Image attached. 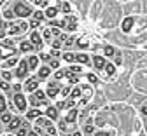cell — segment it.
<instances>
[{
  "mask_svg": "<svg viewBox=\"0 0 147 136\" xmlns=\"http://www.w3.org/2000/svg\"><path fill=\"white\" fill-rule=\"evenodd\" d=\"M14 12H16V16H20V17H26V16L32 14V9H30L26 4L18 2V4L14 5Z\"/></svg>",
  "mask_w": 147,
  "mask_h": 136,
  "instance_id": "1",
  "label": "cell"
},
{
  "mask_svg": "<svg viewBox=\"0 0 147 136\" xmlns=\"http://www.w3.org/2000/svg\"><path fill=\"white\" fill-rule=\"evenodd\" d=\"M32 103H33V107L47 105V98H46V94H44L42 91H35V94L32 96Z\"/></svg>",
  "mask_w": 147,
  "mask_h": 136,
  "instance_id": "2",
  "label": "cell"
},
{
  "mask_svg": "<svg viewBox=\"0 0 147 136\" xmlns=\"http://www.w3.org/2000/svg\"><path fill=\"white\" fill-rule=\"evenodd\" d=\"M30 65H28V61H25V60H21L20 63H18V70H16V77H20V79H23V77H26V73H28V68Z\"/></svg>",
  "mask_w": 147,
  "mask_h": 136,
  "instance_id": "3",
  "label": "cell"
},
{
  "mask_svg": "<svg viewBox=\"0 0 147 136\" xmlns=\"http://www.w3.org/2000/svg\"><path fill=\"white\" fill-rule=\"evenodd\" d=\"M60 26H65V28H68V30H76V28H77V17L67 16L63 21L60 23Z\"/></svg>",
  "mask_w": 147,
  "mask_h": 136,
  "instance_id": "4",
  "label": "cell"
},
{
  "mask_svg": "<svg viewBox=\"0 0 147 136\" xmlns=\"http://www.w3.org/2000/svg\"><path fill=\"white\" fill-rule=\"evenodd\" d=\"M14 103H16V107H18V110H26V100H25V96L23 94H14Z\"/></svg>",
  "mask_w": 147,
  "mask_h": 136,
  "instance_id": "5",
  "label": "cell"
},
{
  "mask_svg": "<svg viewBox=\"0 0 147 136\" xmlns=\"http://www.w3.org/2000/svg\"><path fill=\"white\" fill-rule=\"evenodd\" d=\"M26 28H28V25H26L25 21H21V23H12L11 28H9V33H20V31L23 33Z\"/></svg>",
  "mask_w": 147,
  "mask_h": 136,
  "instance_id": "6",
  "label": "cell"
},
{
  "mask_svg": "<svg viewBox=\"0 0 147 136\" xmlns=\"http://www.w3.org/2000/svg\"><path fill=\"white\" fill-rule=\"evenodd\" d=\"M58 91H60L58 82H49V84H47V94H49V98H56Z\"/></svg>",
  "mask_w": 147,
  "mask_h": 136,
  "instance_id": "7",
  "label": "cell"
},
{
  "mask_svg": "<svg viewBox=\"0 0 147 136\" xmlns=\"http://www.w3.org/2000/svg\"><path fill=\"white\" fill-rule=\"evenodd\" d=\"M37 87H39V79H35V77L28 79V82H26L25 89H26L28 92H33V91H37Z\"/></svg>",
  "mask_w": 147,
  "mask_h": 136,
  "instance_id": "8",
  "label": "cell"
},
{
  "mask_svg": "<svg viewBox=\"0 0 147 136\" xmlns=\"http://www.w3.org/2000/svg\"><path fill=\"white\" fill-rule=\"evenodd\" d=\"M30 40H32V44L37 47V49H40L42 47V40H40V35L37 33V31H33L32 35H30Z\"/></svg>",
  "mask_w": 147,
  "mask_h": 136,
  "instance_id": "9",
  "label": "cell"
},
{
  "mask_svg": "<svg viewBox=\"0 0 147 136\" xmlns=\"http://www.w3.org/2000/svg\"><path fill=\"white\" fill-rule=\"evenodd\" d=\"M12 54H14V49H12V47H7V44H2V46H0V56H2V58L12 56Z\"/></svg>",
  "mask_w": 147,
  "mask_h": 136,
  "instance_id": "10",
  "label": "cell"
},
{
  "mask_svg": "<svg viewBox=\"0 0 147 136\" xmlns=\"http://www.w3.org/2000/svg\"><path fill=\"white\" fill-rule=\"evenodd\" d=\"M93 61H95V66H96L98 70H103V68H105V60H103L102 56H95Z\"/></svg>",
  "mask_w": 147,
  "mask_h": 136,
  "instance_id": "11",
  "label": "cell"
},
{
  "mask_svg": "<svg viewBox=\"0 0 147 136\" xmlns=\"http://www.w3.org/2000/svg\"><path fill=\"white\" fill-rule=\"evenodd\" d=\"M131 25H133V19H131V17H126L124 21H123V31L128 33V31L131 30Z\"/></svg>",
  "mask_w": 147,
  "mask_h": 136,
  "instance_id": "12",
  "label": "cell"
},
{
  "mask_svg": "<svg viewBox=\"0 0 147 136\" xmlns=\"http://www.w3.org/2000/svg\"><path fill=\"white\" fill-rule=\"evenodd\" d=\"M77 119V108H74V110H70V113L67 115V119H65V122H68V124H72L74 121Z\"/></svg>",
  "mask_w": 147,
  "mask_h": 136,
  "instance_id": "13",
  "label": "cell"
},
{
  "mask_svg": "<svg viewBox=\"0 0 147 136\" xmlns=\"http://www.w3.org/2000/svg\"><path fill=\"white\" fill-rule=\"evenodd\" d=\"M20 126H21V119H18V117H14V119L11 121V124H9V129H21Z\"/></svg>",
  "mask_w": 147,
  "mask_h": 136,
  "instance_id": "14",
  "label": "cell"
},
{
  "mask_svg": "<svg viewBox=\"0 0 147 136\" xmlns=\"http://www.w3.org/2000/svg\"><path fill=\"white\" fill-rule=\"evenodd\" d=\"M49 73H51V68H49V66H42V68L39 70V77H40V79H46Z\"/></svg>",
  "mask_w": 147,
  "mask_h": 136,
  "instance_id": "15",
  "label": "cell"
},
{
  "mask_svg": "<svg viewBox=\"0 0 147 136\" xmlns=\"http://www.w3.org/2000/svg\"><path fill=\"white\" fill-rule=\"evenodd\" d=\"M46 113H47L49 119H56V115H58V112H56V108H54V107H49Z\"/></svg>",
  "mask_w": 147,
  "mask_h": 136,
  "instance_id": "16",
  "label": "cell"
},
{
  "mask_svg": "<svg viewBox=\"0 0 147 136\" xmlns=\"http://www.w3.org/2000/svg\"><path fill=\"white\" fill-rule=\"evenodd\" d=\"M28 65H30V68H37V66H39V58L32 56L30 60H28Z\"/></svg>",
  "mask_w": 147,
  "mask_h": 136,
  "instance_id": "17",
  "label": "cell"
},
{
  "mask_svg": "<svg viewBox=\"0 0 147 136\" xmlns=\"http://www.w3.org/2000/svg\"><path fill=\"white\" fill-rule=\"evenodd\" d=\"M56 14H58V9H54V7H49V9L46 11V16L51 17V19H53V17H56Z\"/></svg>",
  "mask_w": 147,
  "mask_h": 136,
  "instance_id": "18",
  "label": "cell"
},
{
  "mask_svg": "<svg viewBox=\"0 0 147 136\" xmlns=\"http://www.w3.org/2000/svg\"><path fill=\"white\" fill-rule=\"evenodd\" d=\"M105 56H109V58H112L114 54H116V51H114V47H110V46H105Z\"/></svg>",
  "mask_w": 147,
  "mask_h": 136,
  "instance_id": "19",
  "label": "cell"
},
{
  "mask_svg": "<svg viewBox=\"0 0 147 136\" xmlns=\"http://www.w3.org/2000/svg\"><path fill=\"white\" fill-rule=\"evenodd\" d=\"M77 61L79 63H88L89 58H88V54H77Z\"/></svg>",
  "mask_w": 147,
  "mask_h": 136,
  "instance_id": "20",
  "label": "cell"
},
{
  "mask_svg": "<svg viewBox=\"0 0 147 136\" xmlns=\"http://www.w3.org/2000/svg\"><path fill=\"white\" fill-rule=\"evenodd\" d=\"M103 70H105V73H107V75H112V73L116 72L114 65H105V68H103Z\"/></svg>",
  "mask_w": 147,
  "mask_h": 136,
  "instance_id": "21",
  "label": "cell"
},
{
  "mask_svg": "<svg viewBox=\"0 0 147 136\" xmlns=\"http://www.w3.org/2000/svg\"><path fill=\"white\" fill-rule=\"evenodd\" d=\"M63 58H65L67 61H74V60H77V54H72V52H67V54H65Z\"/></svg>",
  "mask_w": 147,
  "mask_h": 136,
  "instance_id": "22",
  "label": "cell"
},
{
  "mask_svg": "<svg viewBox=\"0 0 147 136\" xmlns=\"http://www.w3.org/2000/svg\"><path fill=\"white\" fill-rule=\"evenodd\" d=\"M33 47H32V44H28V42H23L21 44V51H25V52H28V51H32Z\"/></svg>",
  "mask_w": 147,
  "mask_h": 136,
  "instance_id": "23",
  "label": "cell"
},
{
  "mask_svg": "<svg viewBox=\"0 0 147 136\" xmlns=\"http://www.w3.org/2000/svg\"><path fill=\"white\" fill-rule=\"evenodd\" d=\"M2 121H4V122H7V124H11V121H12V119H11V113L4 112V113H2Z\"/></svg>",
  "mask_w": 147,
  "mask_h": 136,
  "instance_id": "24",
  "label": "cell"
},
{
  "mask_svg": "<svg viewBox=\"0 0 147 136\" xmlns=\"http://www.w3.org/2000/svg\"><path fill=\"white\" fill-rule=\"evenodd\" d=\"M39 115H40L39 110H32V112H28V119H35V117H39Z\"/></svg>",
  "mask_w": 147,
  "mask_h": 136,
  "instance_id": "25",
  "label": "cell"
},
{
  "mask_svg": "<svg viewBox=\"0 0 147 136\" xmlns=\"http://www.w3.org/2000/svg\"><path fill=\"white\" fill-rule=\"evenodd\" d=\"M0 112H5V100H4V96H0Z\"/></svg>",
  "mask_w": 147,
  "mask_h": 136,
  "instance_id": "26",
  "label": "cell"
},
{
  "mask_svg": "<svg viewBox=\"0 0 147 136\" xmlns=\"http://www.w3.org/2000/svg\"><path fill=\"white\" fill-rule=\"evenodd\" d=\"M68 72H70V73H81V72H82V68H79V66H70V68H68Z\"/></svg>",
  "mask_w": 147,
  "mask_h": 136,
  "instance_id": "27",
  "label": "cell"
},
{
  "mask_svg": "<svg viewBox=\"0 0 147 136\" xmlns=\"http://www.w3.org/2000/svg\"><path fill=\"white\" fill-rule=\"evenodd\" d=\"M5 33H7V31H5V25H4L2 21H0V37H4Z\"/></svg>",
  "mask_w": 147,
  "mask_h": 136,
  "instance_id": "28",
  "label": "cell"
},
{
  "mask_svg": "<svg viewBox=\"0 0 147 136\" xmlns=\"http://www.w3.org/2000/svg\"><path fill=\"white\" fill-rule=\"evenodd\" d=\"M2 77H4V79H5V80L9 82V80H11V77H12V75H11V73H9L7 70H5V72H2Z\"/></svg>",
  "mask_w": 147,
  "mask_h": 136,
  "instance_id": "29",
  "label": "cell"
},
{
  "mask_svg": "<svg viewBox=\"0 0 147 136\" xmlns=\"http://www.w3.org/2000/svg\"><path fill=\"white\" fill-rule=\"evenodd\" d=\"M18 63V60H16V58H11V60L5 63V66H12V65H16Z\"/></svg>",
  "mask_w": 147,
  "mask_h": 136,
  "instance_id": "30",
  "label": "cell"
},
{
  "mask_svg": "<svg viewBox=\"0 0 147 136\" xmlns=\"http://www.w3.org/2000/svg\"><path fill=\"white\" fill-rule=\"evenodd\" d=\"M61 7H63V11H65V12H68V11H70V4H68V2H61Z\"/></svg>",
  "mask_w": 147,
  "mask_h": 136,
  "instance_id": "31",
  "label": "cell"
},
{
  "mask_svg": "<svg viewBox=\"0 0 147 136\" xmlns=\"http://www.w3.org/2000/svg\"><path fill=\"white\" fill-rule=\"evenodd\" d=\"M40 19H42V14H40V12H35V19H33V21L40 23Z\"/></svg>",
  "mask_w": 147,
  "mask_h": 136,
  "instance_id": "32",
  "label": "cell"
},
{
  "mask_svg": "<svg viewBox=\"0 0 147 136\" xmlns=\"http://www.w3.org/2000/svg\"><path fill=\"white\" fill-rule=\"evenodd\" d=\"M18 136H26V129H18Z\"/></svg>",
  "mask_w": 147,
  "mask_h": 136,
  "instance_id": "33",
  "label": "cell"
},
{
  "mask_svg": "<svg viewBox=\"0 0 147 136\" xmlns=\"http://www.w3.org/2000/svg\"><path fill=\"white\" fill-rule=\"evenodd\" d=\"M88 80H89V82H96V75H91V73H89V75H88Z\"/></svg>",
  "mask_w": 147,
  "mask_h": 136,
  "instance_id": "34",
  "label": "cell"
},
{
  "mask_svg": "<svg viewBox=\"0 0 147 136\" xmlns=\"http://www.w3.org/2000/svg\"><path fill=\"white\" fill-rule=\"evenodd\" d=\"M93 131H95V129H93V126H91V122H89V124L86 126V133H93Z\"/></svg>",
  "mask_w": 147,
  "mask_h": 136,
  "instance_id": "35",
  "label": "cell"
},
{
  "mask_svg": "<svg viewBox=\"0 0 147 136\" xmlns=\"http://www.w3.org/2000/svg\"><path fill=\"white\" fill-rule=\"evenodd\" d=\"M67 136H82V133H81V131H74V133H70V134H67Z\"/></svg>",
  "mask_w": 147,
  "mask_h": 136,
  "instance_id": "36",
  "label": "cell"
},
{
  "mask_svg": "<svg viewBox=\"0 0 147 136\" xmlns=\"http://www.w3.org/2000/svg\"><path fill=\"white\" fill-rule=\"evenodd\" d=\"M53 46H54V49H58V47L61 46V40H60V38H58V40H56V42H53Z\"/></svg>",
  "mask_w": 147,
  "mask_h": 136,
  "instance_id": "37",
  "label": "cell"
},
{
  "mask_svg": "<svg viewBox=\"0 0 147 136\" xmlns=\"http://www.w3.org/2000/svg\"><path fill=\"white\" fill-rule=\"evenodd\" d=\"M0 87H2V89H5V91H7V89H9V84H5V82H0Z\"/></svg>",
  "mask_w": 147,
  "mask_h": 136,
  "instance_id": "38",
  "label": "cell"
},
{
  "mask_svg": "<svg viewBox=\"0 0 147 136\" xmlns=\"http://www.w3.org/2000/svg\"><path fill=\"white\" fill-rule=\"evenodd\" d=\"M35 5H39V7H44V5H47V2H35Z\"/></svg>",
  "mask_w": 147,
  "mask_h": 136,
  "instance_id": "39",
  "label": "cell"
},
{
  "mask_svg": "<svg viewBox=\"0 0 147 136\" xmlns=\"http://www.w3.org/2000/svg\"><path fill=\"white\" fill-rule=\"evenodd\" d=\"M51 66H53V68H56V66H58V61H56V60H53V61H51Z\"/></svg>",
  "mask_w": 147,
  "mask_h": 136,
  "instance_id": "40",
  "label": "cell"
},
{
  "mask_svg": "<svg viewBox=\"0 0 147 136\" xmlns=\"http://www.w3.org/2000/svg\"><path fill=\"white\" fill-rule=\"evenodd\" d=\"M95 136H110V134H107V133H96Z\"/></svg>",
  "mask_w": 147,
  "mask_h": 136,
  "instance_id": "41",
  "label": "cell"
},
{
  "mask_svg": "<svg viewBox=\"0 0 147 136\" xmlns=\"http://www.w3.org/2000/svg\"><path fill=\"white\" fill-rule=\"evenodd\" d=\"M28 136H39V134H37V133H30Z\"/></svg>",
  "mask_w": 147,
  "mask_h": 136,
  "instance_id": "42",
  "label": "cell"
},
{
  "mask_svg": "<svg viewBox=\"0 0 147 136\" xmlns=\"http://www.w3.org/2000/svg\"><path fill=\"white\" fill-rule=\"evenodd\" d=\"M144 112H145V113H147V107H145V108H144Z\"/></svg>",
  "mask_w": 147,
  "mask_h": 136,
  "instance_id": "43",
  "label": "cell"
},
{
  "mask_svg": "<svg viewBox=\"0 0 147 136\" xmlns=\"http://www.w3.org/2000/svg\"><path fill=\"white\" fill-rule=\"evenodd\" d=\"M0 5H2V2H0Z\"/></svg>",
  "mask_w": 147,
  "mask_h": 136,
  "instance_id": "44",
  "label": "cell"
}]
</instances>
